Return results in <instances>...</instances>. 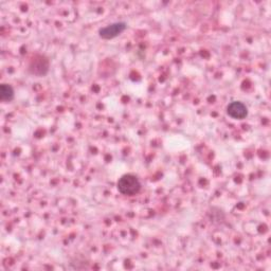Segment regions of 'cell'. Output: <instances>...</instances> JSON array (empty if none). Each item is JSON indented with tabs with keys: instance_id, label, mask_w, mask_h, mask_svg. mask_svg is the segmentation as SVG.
I'll use <instances>...</instances> for the list:
<instances>
[{
	"instance_id": "cell-4",
	"label": "cell",
	"mask_w": 271,
	"mask_h": 271,
	"mask_svg": "<svg viewBox=\"0 0 271 271\" xmlns=\"http://www.w3.org/2000/svg\"><path fill=\"white\" fill-rule=\"evenodd\" d=\"M49 70V62L48 59L44 58L41 56L39 58H35L32 62V64L30 65V71H31L33 74L36 75H45Z\"/></svg>"
},
{
	"instance_id": "cell-3",
	"label": "cell",
	"mask_w": 271,
	"mask_h": 271,
	"mask_svg": "<svg viewBox=\"0 0 271 271\" xmlns=\"http://www.w3.org/2000/svg\"><path fill=\"white\" fill-rule=\"evenodd\" d=\"M227 114L235 120H243L248 116V108L247 106L239 102V101H233L231 102L227 107Z\"/></svg>"
},
{
	"instance_id": "cell-5",
	"label": "cell",
	"mask_w": 271,
	"mask_h": 271,
	"mask_svg": "<svg viewBox=\"0 0 271 271\" xmlns=\"http://www.w3.org/2000/svg\"><path fill=\"white\" fill-rule=\"evenodd\" d=\"M0 99L3 102H11L14 99V89L9 84H2L0 86Z\"/></svg>"
},
{
	"instance_id": "cell-1",
	"label": "cell",
	"mask_w": 271,
	"mask_h": 271,
	"mask_svg": "<svg viewBox=\"0 0 271 271\" xmlns=\"http://www.w3.org/2000/svg\"><path fill=\"white\" fill-rule=\"evenodd\" d=\"M118 191L125 196H135L140 193L142 185L137 176L133 174H125L119 178L117 183Z\"/></svg>"
},
{
	"instance_id": "cell-2",
	"label": "cell",
	"mask_w": 271,
	"mask_h": 271,
	"mask_svg": "<svg viewBox=\"0 0 271 271\" xmlns=\"http://www.w3.org/2000/svg\"><path fill=\"white\" fill-rule=\"evenodd\" d=\"M127 28V24L124 22L114 23L112 25H108L100 29L99 35L103 39H113L121 35Z\"/></svg>"
}]
</instances>
